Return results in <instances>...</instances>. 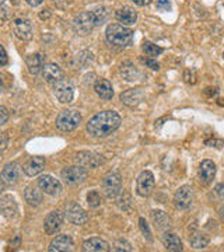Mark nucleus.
Returning a JSON list of instances; mask_svg holds the SVG:
<instances>
[{"label": "nucleus", "mask_w": 224, "mask_h": 252, "mask_svg": "<svg viewBox=\"0 0 224 252\" xmlns=\"http://www.w3.org/2000/svg\"><path fill=\"white\" fill-rule=\"evenodd\" d=\"M122 124V118L115 111H102L91 118L87 124V132L94 137H105L115 132Z\"/></svg>", "instance_id": "obj_1"}, {"label": "nucleus", "mask_w": 224, "mask_h": 252, "mask_svg": "<svg viewBox=\"0 0 224 252\" xmlns=\"http://www.w3.org/2000/svg\"><path fill=\"white\" fill-rule=\"evenodd\" d=\"M107 41L112 45L125 48L133 41V31L122 24H109L105 31Z\"/></svg>", "instance_id": "obj_2"}, {"label": "nucleus", "mask_w": 224, "mask_h": 252, "mask_svg": "<svg viewBox=\"0 0 224 252\" xmlns=\"http://www.w3.org/2000/svg\"><path fill=\"white\" fill-rule=\"evenodd\" d=\"M81 115L79 111L74 109H64L59 112L56 118V127L62 132H72L80 125Z\"/></svg>", "instance_id": "obj_3"}, {"label": "nucleus", "mask_w": 224, "mask_h": 252, "mask_svg": "<svg viewBox=\"0 0 224 252\" xmlns=\"http://www.w3.org/2000/svg\"><path fill=\"white\" fill-rule=\"evenodd\" d=\"M96 27H97V21L93 11H83L73 20V28L80 35H89Z\"/></svg>", "instance_id": "obj_4"}, {"label": "nucleus", "mask_w": 224, "mask_h": 252, "mask_svg": "<svg viewBox=\"0 0 224 252\" xmlns=\"http://www.w3.org/2000/svg\"><path fill=\"white\" fill-rule=\"evenodd\" d=\"M101 187H102V192H104V195L107 198H117V195L121 192V188H122V177H121V174L117 171L108 172L107 175L102 178Z\"/></svg>", "instance_id": "obj_5"}, {"label": "nucleus", "mask_w": 224, "mask_h": 252, "mask_svg": "<svg viewBox=\"0 0 224 252\" xmlns=\"http://www.w3.org/2000/svg\"><path fill=\"white\" fill-rule=\"evenodd\" d=\"M156 188V180L150 171H143L136 181V192L142 198H149Z\"/></svg>", "instance_id": "obj_6"}, {"label": "nucleus", "mask_w": 224, "mask_h": 252, "mask_svg": "<svg viewBox=\"0 0 224 252\" xmlns=\"http://www.w3.org/2000/svg\"><path fill=\"white\" fill-rule=\"evenodd\" d=\"M87 170L81 165H73V167H66L62 171V180L67 185H79L84 182L87 178Z\"/></svg>", "instance_id": "obj_7"}, {"label": "nucleus", "mask_w": 224, "mask_h": 252, "mask_svg": "<svg viewBox=\"0 0 224 252\" xmlns=\"http://www.w3.org/2000/svg\"><path fill=\"white\" fill-rule=\"evenodd\" d=\"M193 202V189L191 185H182L177 189L175 195H174V205L177 209L181 210H187L192 206Z\"/></svg>", "instance_id": "obj_8"}, {"label": "nucleus", "mask_w": 224, "mask_h": 252, "mask_svg": "<svg viewBox=\"0 0 224 252\" xmlns=\"http://www.w3.org/2000/svg\"><path fill=\"white\" fill-rule=\"evenodd\" d=\"M64 215L70 223L76 225L86 224L89 220V215L86 213V210L74 202H70L64 206Z\"/></svg>", "instance_id": "obj_9"}, {"label": "nucleus", "mask_w": 224, "mask_h": 252, "mask_svg": "<svg viewBox=\"0 0 224 252\" xmlns=\"http://www.w3.org/2000/svg\"><path fill=\"white\" fill-rule=\"evenodd\" d=\"M54 93L55 95H56V98L59 99L62 104H69V102H72L73 97H74V89H73V86L69 81L64 80V79L61 81H58V83H55Z\"/></svg>", "instance_id": "obj_10"}, {"label": "nucleus", "mask_w": 224, "mask_h": 252, "mask_svg": "<svg viewBox=\"0 0 224 252\" xmlns=\"http://www.w3.org/2000/svg\"><path fill=\"white\" fill-rule=\"evenodd\" d=\"M38 188L41 189L42 192L51 195V196H56L61 193L62 190V185L58 180H55L54 177L51 175H42L39 180H38Z\"/></svg>", "instance_id": "obj_11"}, {"label": "nucleus", "mask_w": 224, "mask_h": 252, "mask_svg": "<svg viewBox=\"0 0 224 252\" xmlns=\"http://www.w3.org/2000/svg\"><path fill=\"white\" fill-rule=\"evenodd\" d=\"M13 30L17 38L23 41H28L32 36V24L27 18L18 17L13 21Z\"/></svg>", "instance_id": "obj_12"}, {"label": "nucleus", "mask_w": 224, "mask_h": 252, "mask_svg": "<svg viewBox=\"0 0 224 252\" xmlns=\"http://www.w3.org/2000/svg\"><path fill=\"white\" fill-rule=\"evenodd\" d=\"M63 224V213L61 212H51L44 220V230L48 235L55 234L56 231L61 230Z\"/></svg>", "instance_id": "obj_13"}, {"label": "nucleus", "mask_w": 224, "mask_h": 252, "mask_svg": "<svg viewBox=\"0 0 224 252\" xmlns=\"http://www.w3.org/2000/svg\"><path fill=\"white\" fill-rule=\"evenodd\" d=\"M216 177V164L212 160H203L199 164V178L203 185L212 184Z\"/></svg>", "instance_id": "obj_14"}, {"label": "nucleus", "mask_w": 224, "mask_h": 252, "mask_svg": "<svg viewBox=\"0 0 224 252\" xmlns=\"http://www.w3.org/2000/svg\"><path fill=\"white\" fill-rule=\"evenodd\" d=\"M76 162L84 168H97L102 162V158L98 154L91 153V152H80L76 154Z\"/></svg>", "instance_id": "obj_15"}, {"label": "nucleus", "mask_w": 224, "mask_h": 252, "mask_svg": "<svg viewBox=\"0 0 224 252\" xmlns=\"http://www.w3.org/2000/svg\"><path fill=\"white\" fill-rule=\"evenodd\" d=\"M20 177V165L17 162H9L4 165L3 171L0 174V180L4 182V185H14Z\"/></svg>", "instance_id": "obj_16"}, {"label": "nucleus", "mask_w": 224, "mask_h": 252, "mask_svg": "<svg viewBox=\"0 0 224 252\" xmlns=\"http://www.w3.org/2000/svg\"><path fill=\"white\" fill-rule=\"evenodd\" d=\"M42 76H44L45 81L55 84L58 81L63 80L64 73L56 63H48V64H44V67H42Z\"/></svg>", "instance_id": "obj_17"}, {"label": "nucleus", "mask_w": 224, "mask_h": 252, "mask_svg": "<svg viewBox=\"0 0 224 252\" xmlns=\"http://www.w3.org/2000/svg\"><path fill=\"white\" fill-rule=\"evenodd\" d=\"M74 243H73L72 237L69 235H58L56 238H54L51 244H49V251L51 252H64V251H72Z\"/></svg>", "instance_id": "obj_18"}, {"label": "nucleus", "mask_w": 224, "mask_h": 252, "mask_svg": "<svg viewBox=\"0 0 224 252\" xmlns=\"http://www.w3.org/2000/svg\"><path fill=\"white\" fill-rule=\"evenodd\" d=\"M17 213V202L11 195H4L0 198V215L6 219H11Z\"/></svg>", "instance_id": "obj_19"}, {"label": "nucleus", "mask_w": 224, "mask_h": 252, "mask_svg": "<svg viewBox=\"0 0 224 252\" xmlns=\"http://www.w3.org/2000/svg\"><path fill=\"white\" fill-rule=\"evenodd\" d=\"M45 164H46V161H45L44 157H32L24 164L23 171L28 177H35L39 172L44 171Z\"/></svg>", "instance_id": "obj_20"}, {"label": "nucleus", "mask_w": 224, "mask_h": 252, "mask_svg": "<svg viewBox=\"0 0 224 252\" xmlns=\"http://www.w3.org/2000/svg\"><path fill=\"white\" fill-rule=\"evenodd\" d=\"M144 97V93L142 89H130V90H126L125 93L121 94V101L128 105V107H136L142 102V99Z\"/></svg>", "instance_id": "obj_21"}, {"label": "nucleus", "mask_w": 224, "mask_h": 252, "mask_svg": "<svg viewBox=\"0 0 224 252\" xmlns=\"http://www.w3.org/2000/svg\"><path fill=\"white\" fill-rule=\"evenodd\" d=\"M119 73H121V76L125 79L126 81H136L140 79V76H142V73L140 70L134 66L132 62H124L121 64V67H119Z\"/></svg>", "instance_id": "obj_22"}, {"label": "nucleus", "mask_w": 224, "mask_h": 252, "mask_svg": "<svg viewBox=\"0 0 224 252\" xmlns=\"http://www.w3.org/2000/svg\"><path fill=\"white\" fill-rule=\"evenodd\" d=\"M115 17H117V20L122 26H133L134 23H136V20H137V13L132 7L125 6V7L118 10Z\"/></svg>", "instance_id": "obj_23"}, {"label": "nucleus", "mask_w": 224, "mask_h": 252, "mask_svg": "<svg viewBox=\"0 0 224 252\" xmlns=\"http://www.w3.org/2000/svg\"><path fill=\"white\" fill-rule=\"evenodd\" d=\"M94 90L102 99H111L114 97V87L107 79H98L94 84Z\"/></svg>", "instance_id": "obj_24"}, {"label": "nucleus", "mask_w": 224, "mask_h": 252, "mask_svg": "<svg viewBox=\"0 0 224 252\" xmlns=\"http://www.w3.org/2000/svg\"><path fill=\"white\" fill-rule=\"evenodd\" d=\"M152 219L154 221V225L161 230V231H167L172 227V223H171V219L168 217V215L162 210H153L152 212Z\"/></svg>", "instance_id": "obj_25"}, {"label": "nucleus", "mask_w": 224, "mask_h": 252, "mask_svg": "<svg viewBox=\"0 0 224 252\" xmlns=\"http://www.w3.org/2000/svg\"><path fill=\"white\" fill-rule=\"evenodd\" d=\"M24 198H26V202H27L28 205L36 207L42 203V192L36 188L35 185L31 184L24 190Z\"/></svg>", "instance_id": "obj_26"}, {"label": "nucleus", "mask_w": 224, "mask_h": 252, "mask_svg": "<svg viewBox=\"0 0 224 252\" xmlns=\"http://www.w3.org/2000/svg\"><path fill=\"white\" fill-rule=\"evenodd\" d=\"M83 251L86 252H107L109 251V245L107 241L101 238H90L83 244Z\"/></svg>", "instance_id": "obj_27"}, {"label": "nucleus", "mask_w": 224, "mask_h": 252, "mask_svg": "<svg viewBox=\"0 0 224 252\" xmlns=\"http://www.w3.org/2000/svg\"><path fill=\"white\" fill-rule=\"evenodd\" d=\"M161 240L162 244H164V247H165V250H168V251L178 252L184 250L182 241L179 240L178 235L172 234V233H165V234L162 235Z\"/></svg>", "instance_id": "obj_28"}, {"label": "nucleus", "mask_w": 224, "mask_h": 252, "mask_svg": "<svg viewBox=\"0 0 224 252\" xmlns=\"http://www.w3.org/2000/svg\"><path fill=\"white\" fill-rule=\"evenodd\" d=\"M27 67L31 74H38L44 67V58L41 54H32L27 58Z\"/></svg>", "instance_id": "obj_29"}, {"label": "nucleus", "mask_w": 224, "mask_h": 252, "mask_svg": "<svg viewBox=\"0 0 224 252\" xmlns=\"http://www.w3.org/2000/svg\"><path fill=\"white\" fill-rule=\"evenodd\" d=\"M189 243H191V245L195 250H203V248H206L207 245H209L210 238L206 234L200 233V231H195L193 234L189 237Z\"/></svg>", "instance_id": "obj_30"}, {"label": "nucleus", "mask_w": 224, "mask_h": 252, "mask_svg": "<svg viewBox=\"0 0 224 252\" xmlns=\"http://www.w3.org/2000/svg\"><path fill=\"white\" fill-rule=\"evenodd\" d=\"M117 205L121 210H129L132 206V198L129 195V192L126 189H121V192L117 195Z\"/></svg>", "instance_id": "obj_31"}, {"label": "nucleus", "mask_w": 224, "mask_h": 252, "mask_svg": "<svg viewBox=\"0 0 224 252\" xmlns=\"http://www.w3.org/2000/svg\"><path fill=\"white\" fill-rule=\"evenodd\" d=\"M142 51L149 58H156V56H159V55H161L164 52V49H162L161 46L156 45V44H153L150 41H144L143 44H142Z\"/></svg>", "instance_id": "obj_32"}, {"label": "nucleus", "mask_w": 224, "mask_h": 252, "mask_svg": "<svg viewBox=\"0 0 224 252\" xmlns=\"http://www.w3.org/2000/svg\"><path fill=\"white\" fill-rule=\"evenodd\" d=\"M87 203L90 207H98L102 203V198L98 190H91L87 195Z\"/></svg>", "instance_id": "obj_33"}, {"label": "nucleus", "mask_w": 224, "mask_h": 252, "mask_svg": "<svg viewBox=\"0 0 224 252\" xmlns=\"http://www.w3.org/2000/svg\"><path fill=\"white\" fill-rule=\"evenodd\" d=\"M93 13H94V16H96V21H97V26H101V24H104L105 21L108 20V16H109V13H108L107 7H98V9L93 10Z\"/></svg>", "instance_id": "obj_34"}, {"label": "nucleus", "mask_w": 224, "mask_h": 252, "mask_svg": "<svg viewBox=\"0 0 224 252\" xmlns=\"http://www.w3.org/2000/svg\"><path fill=\"white\" fill-rule=\"evenodd\" d=\"M139 225H140V230H142V233H143L144 238L149 241V243H153V235L152 231H150V228H149V224H147V221L144 220L143 217H140L139 219Z\"/></svg>", "instance_id": "obj_35"}, {"label": "nucleus", "mask_w": 224, "mask_h": 252, "mask_svg": "<svg viewBox=\"0 0 224 252\" xmlns=\"http://www.w3.org/2000/svg\"><path fill=\"white\" fill-rule=\"evenodd\" d=\"M91 59H93V54L89 52V51H83L80 54L76 56V62H79L80 61V66H79V69H81L83 66H86L87 63L91 62Z\"/></svg>", "instance_id": "obj_36"}, {"label": "nucleus", "mask_w": 224, "mask_h": 252, "mask_svg": "<svg viewBox=\"0 0 224 252\" xmlns=\"http://www.w3.org/2000/svg\"><path fill=\"white\" fill-rule=\"evenodd\" d=\"M114 247H115L114 251H133L132 245L128 243L126 240H118Z\"/></svg>", "instance_id": "obj_37"}, {"label": "nucleus", "mask_w": 224, "mask_h": 252, "mask_svg": "<svg viewBox=\"0 0 224 252\" xmlns=\"http://www.w3.org/2000/svg\"><path fill=\"white\" fill-rule=\"evenodd\" d=\"M140 62L146 64L147 67H150L153 70H159L160 69V63L157 62V61H154L153 58H147V59H144V58H140Z\"/></svg>", "instance_id": "obj_38"}, {"label": "nucleus", "mask_w": 224, "mask_h": 252, "mask_svg": "<svg viewBox=\"0 0 224 252\" xmlns=\"http://www.w3.org/2000/svg\"><path fill=\"white\" fill-rule=\"evenodd\" d=\"M171 3L170 0H159L157 1V10L160 11H171Z\"/></svg>", "instance_id": "obj_39"}, {"label": "nucleus", "mask_w": 224, "mask_h": 252, "mask_svg": "<svg viewBox=\"0 0 224 252\" xmlns=\"http://www.w3.org/2000/svg\"><path fill=\"white\" fill-rule=\"evenodd\" d=\"M9 111H7V108H4V107H1L0 105V126L4 125L7 121H9Z\"/></svg>", "instance_id": "obj_40"}, {"label": "nucleus", "mask_w": 224, "mask_h": 252, "mask_svg": "<svg viewBox=\"0 0 224 252\" xmlns=\"http://www.w3.org/2000/svg\"><path fill=\"white\" fill-rule=\"evenodd\" d=\"M9 63V58H7V52L3 46L0 45V67L6 66Z\"/></svg>", "instance_id": "obj_41"}, {"label": "nucleus", "mask_w": 224, "mask_h": 252, "mask_svg": "<svg viewBox=\"0 0 224 252\" xmlns=\"http://www.w3.org/2000/svg\"><path fill=\"white\" fill-rule=\"evenodd\" d=\"M184 79H185V81L188 84H195L196 83V74H195V72H192V70H187L185 74H184Z\"/></svg>", "instance_id": "obj_42"}, {"label": "nucleus", "mask_w": 224, "mask_h": 252, "mask_svg": "<svg viewBox=\"0 0 224 252\" xmlns=\"http://www.w3.org/2000/svg\"><path fill=\"white\" fill-rule=\"evenodd\" d=\"M206 146H212V147H223L224 142L223 140H219V139H209L205 142Z\"/></svg>", "instance_id": "obj_43"}, {"label": "nucleus", "mask_w": 224, "mask_h": 252, "mask_svg": "<svg viewBox=\"0 0 224 252\" xmlns=\"http://www.w3.org/2000/svg\"><path fill=\"white\" fill-rule=\"evenodd\" d=\"M215 192L219 198L224 199V184H219V185H216Z\"/></svg>", "instance_id": "obj_44"}, {"label": "nucleus", "mask_w": 224, "mask_h": 252, "mask_svg": "<svg viewBox=\"0 0 224 252\" xmlns=\"http://www.w3.org/2000/svg\"><path fill=\"white\" fill-rule=\"evenodd\" d=\"M136 6H140V7H144V6H149L152 3V0H132Z\"/></svg>", "instance_id": "obj_45"}, {"label": "nucleus", "mask_w": 224, "mask_h": 252, "mask_svg": "<svg viewBox=\"0 0 224 252\" xmlns=\"http://www.w3.org/2000/svg\"><path fill=\"white\" fill-rule=\"evenodd\" d=\"M217 89H212V87H209V89H206V90H205V94H206L207 97H213V95H216V94H217Z\"/></svg>", "instance_id": "obj_46"}, {"label": "nucleus", "mask_w": 224, "mask_h": 252, "mask_svg": "<svg viewBox=\"0 0 224 252\" xmlns=\"http://www.w3.org/2000/svg\"><path fill=\"white\" fill-rule=\"evenodd\" d=\"M26 1H27L30 6H32V7H36V6H39V4H41V3H42L44 0H26Z\"/></svg>", "instance_id": "obj_47"}, {"label": "nucleus", "mask_w": 224, "mask_h": 252, "mask_svg": "<svg viewBox=\"0 0 224 252\" xmlns=\"http://www.w3.org/2000/svg\"><path fill=\"white\" fill-rule=\"evenodd\" d=\"M219 217H220V220L224 223V207H222V209L219 210Z\"/></svg>", "instance_id": "obj_48"}, {"label": "nucleus", "mask_w": 224, "mask_h": 252, "mask_svg": "<svg viewBox=\"0 0 224 252\" xmlns=\"http://www.w3.org/2000/svg\"><path fill=\"white\" fill-rule=\"evenodd\" d=\"M4 187H6V185H4V182L0 180V193H1V190H4Z\"/></svg>", "instance_id": "obj_49"}, {"label": "nucleus", "mask_w": 224, "mask_h": 252, "mask_svg": "<svg viewBox=\"0 0 224 252\" xmlns=\"http://www.w3.org/2000/svg\"><path fill=\"white\" fill-rule=\"evenodd\" d=\"M217 104H219L220 107H223V105H224V98H219V99H217Z\"/></svg>", "instance_id": "obj_50"}, {"label": "nucleus", "mask_w": 224, "mask_h": 252, "mask_svg": "<svg viewBox=\"0 0 224 252\" xmlns=\"http://www.w3.org/2000/svg\"><path fill=\"white\" fill-rule=\"evenodd\" d=\"M3 3H4V0H0V6H1Z\"/></svg>", "instance_id": "obj_51"}, {"label": "nucleus", "mask_w": 224, "mask_h": 252, "mask_svg": "<svg viewBox=\"0 0 224 252\" xmlns=\"http://www.w3.org/2000/svg\"><path fill=\"white\" fill-rule=\"evenodd\" d=\"M13 1H18V0H13Z\"/></svg>", "instance_id": "obj_52"}, {"label": "nucleus", "mask_w": 224, "mask_h": 252, "mask_svg": "<svg viewBox=\"0 0 224 252\" xmlns=\"http://www.w3.org/2000/svg\"><path fill=\"white\" fill-rule=\"evenodd\" d=\"M223 59H224V54H223Z\"/></svg>", "instance_id": "obj_53"}]
</instances>
